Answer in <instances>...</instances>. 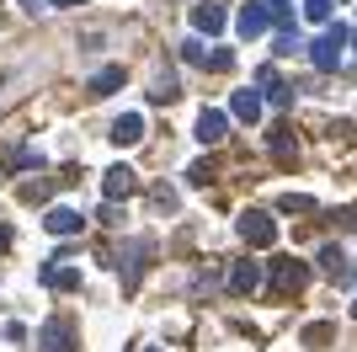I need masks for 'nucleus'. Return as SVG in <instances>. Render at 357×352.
I'll return each instance as SVG.
<instances>
[{"label":"nucleus","mask_w":357,"mask_h":352,"mask_svg":"<svg viewBox=\"0 0 357 352\" xmlns=\"http://www.w3.org/2000/svg\"><path fill=\"white\" fill-rule=\"evenodd\" d=\"M224 133H229V112L203 107V112H197V139H203V145H224Z\"/></svg>","instance_id":"8"},{"label":"nucleus","mask_w":357,"mask_h":352,"mask_svg":"<svg viewBox=\"0 0 357 352\" xmlns=\"http://www.w3.org/2000/svg\"><path fill=\"white\" fill-rule=\"evenodd\" d=\"M6 246H11V230H0V251H6Z\"/></svg>","instance_id":"26"},{"label":"nucleus","mask_w":357,"mask_h":352,"mask_svg":"<svg viewBox=\"0 0 357 352\" xmlns=\"http://www.w3.org/2000/svg\"><path fill=\"white\" fill-rule=\"evenodd\" d=\"M229 117H240V123H261V96H256V91H235V96H229Z\"/></svg>","instance_id":"13"},{"label":"nucleus","mask_w":357,"mask_h":352,"mask_svg":"<svg viewBox=\"0 0 357 352\" xmlns=\"http://www.w3.org/2000/svg\"><path fill=\"white\" fill-rule=\"evenodd\" d=\"M38 283H43V288H59V293H75L80 288V267H70V256H48V262L38 267Z\"/></svg>","instance_id":"3"},{"label":"nucleus","mask_w":357,"mask_h":352,"mask_svg":"<svg viewBox=\"0 0 357 352\" xmlns=\"http://www.w3.org/2000/svg\"><path fill=\"white\" fill-rule=\"evenodd\" d=\"M22 6H27V11L38 16V11H43V6H54V0H22Z\"/></svg>","instance_id":"24"},{"label":"nucleus","mask_w":357,"mask_h":352,"mask_svg":"<svg viewBox=\"0 0 357 352\" xmlns=\"http://www.w3.org/2000/svg\"><path fill=\"white\" fill-rule=\"evenodd\" d=\"M294 48H304V43H298V32H283V38H278V48H272V54H283V59H288V54H294Z\"/></svg>","instance_id":"23"},{"label":"nucleus","mask_w":357,"mask_h":352,"mask_svg":"<svg viewBox=\"0 0 357 352\" xmlns=\"http://www.w3.org/2000/svg\"><path fill=\"white\" fill-rule=\"evenodd\" d=\"M229 288L235 293H256L261 288V262H235L229 267Z\"/></svg>","instance_id":"10"},{"label":"nucleus","mask_w":357,"mask_h":352,"mask_svg":"<svg viewBox=\"0 0 357 352\" xmlns=\"http://www.w3.org/2000/svg\"><path fill=\"white\" fill-rule=\"evenodd\" d=\"M144 352H160V347H144Z\"/></svg>","instance_id":"29"},{"label":"nucleus","mask_w":357,"mask_h":352,"mask_svg":"<svg viewBox=\"0 0 357 352\" xmlns=\"http://www.w3.org/2000/svg\"><path fill=\"white\" fill-rule=\"evenodd\" d=\"M320 267H326V278H336V283H352V278H357V272H352V262H347V256H342L336 246H326V251H320Z\"/></svg>","instance_id":"15"},{"label":"nucleus","mask_w":357,"mask_h":352,"mask_svg":"<svg viewBox=\"0 0 357 352\" xmlns=\"http://www.w3.org/2000/svg\"><path fill=\"white\" fill-rule=\"evenodd\" d=\"M294 155H298V145L288 139V129H272V161H278V166H294Z\"/></svg>","instance_id":"17"},{"label":"nucleus","mask_w":357,"mask_h":352,"mask_svg":"<svg viewBox=\"0 0 357 352\" xmlns=\"http://www.w3.org/2000/svg\"><path fill=\"white\" fill-rule=\"evenodd\" d=\"M352 48H357V32H352Z\"/></svg>","instance_id":"28"},{"label":"nucleus","mask_w":357,"mask_h":352,"mask_svg":"<svg viewBox=\"0 0 357 352\" xmlns=\"http://www.w3.org/2000/svg\"><path fill=\"white\" fill-rule=\"evenodd\" d=\"M347 38H352V32H347L342 22H331V27L310 43V59H314V70H320V75L342 70V48H347Z\"/></svg>","instance_id":"1"},{"label":"nucleus","mask_w":357,"mask_h":352,"mask_svg":"<svg viewBox=\"0 0 357 352\" xmlns=\"http://www.w3.org/2000/svg\"><path fill=\"white\" fill-rule=\"evenodd\" d=\"M134 192H139V171H134V166H112V171H102V198H107V203L134 198Z\"/></svg>","instance_id":"5"},{"label":"nucleus","mask_w":357,"mask_h":352,"mask_svg":"<svg viewBox=\"0 0 357 352\" xmlns=\"http://www.w3.org/2000/svg\"><path fill=\"white\" fill-rule=\"evenodd\" d=\"M192 27H197V32H208V38H213V32H224V6H213V0H197V6H192Z\"/></svg>","instance_id":"11"},{"label":"nucleus","mask_w":357,"mask_h":352,"mask_svg":"<svg viewBox=\"0 0 357 352\" xmlns=\"http://www.w3.org/2000/svg\"><path fill=\"white\" fill-rule=\"evenodd\" d=\"M310 198H304V192H288V198H283V214H310Z\"/></svg>","instance_id":"22"},{"label":"nucleus","mask_w":357,"mask_h":352,"mask_svg":"<svg viewBox=\"0 0 357 352\" xmlns=\"http://www.w3.org/2000/svg\"><path fill=\"white\" fill-rule=\"evenodd\" d=\"M240 240L256 246V251L278 246V219H272L267 208H245V214H240Z\"/></svg>","instance_id":"2"},{"label":"nucleus","mask_w":357,"mask_h":352,"mask_svg":"<svg viewBox=\"0 0 357 352\" xmlns=\"http://www.w3.org/2000/svg\"><path fill=\"white\" fill-rule=\"evenodd\" d=\"M310 283V267L304 262H272V293L283 299V293H298Z\"/></svg>","instance_id":"6"},{"label":"nucleus","mask_w":357,"mask_h":352,"mask_svg":"<svg viewBox=\"0 0 357 352\" xmlns=\"http://www.w3.org/2000/svg\"><path fill=\"white\" fill-rule=\"evenodd\" d=\"M38 352H75V325L64 321V315L43 321L38 325Z\"/></svg>","instance_id":"4"},{"label":"nucleus","mask_w":357,"mask_h":352,"mask_svg":"<svg viewBox=\"0 0 357 352\" xmlns=\"http://www.w3.org/2000/svg\"><path fill=\"white\" fill-rule=\"evenodd\" d=\"M139 139H144V117H139V112H123L118 123H112V145L128 149V145H139Z\"/></svg>","instance_id":"12"},{"label":"nucleus","mask_w":357,"mask_h":352,"mask_svg":"<svg viewBox=\"0 0 357 352\" xmlns=\"http://www.w3.org/2000/svg\"><path fill=\"white\" fill-rule=\"evenodd\" d=\"M208 176H213V166H208V161L187 166V182H192V187H208Z\"/></svg>","instance_id":"21"},{"label":"nucleus","mask_w":357,"mask_h":352,"mask_svg":"<svg viewBox=\"0 0 357 352\" xmlns=\"http://www.w3.org/2000/svg\"><path fill=\"white\" fill-rule=\"evenodd\" d=\"M54 6H86V0H54Z\"/></svg>","instance_id":"27"},{"label":"nucleus","mask_w":357,"mask_h":352,"mask_svg":"<svg viewBox=\"0 0 357 352\" xmlns=\"http://www.w3.org/2000/svg\"><path fill=\"white\" fill-rule=\"evenodd\" d=\"M352 315H357V305H352Z\"/></svg>","instance_id":"30"},{"label":"nucleus","mask_w":357,"mask_h":352,"mask_svg":"<svg viewBox=\"0 0 357 352\" xmlns=\"http://www.w3.org/2000/svg\"><path fill=\"white\" fill-rule=\"evenodd\" d=\"M235 27H240V38H261V32L272 27V6H245V11L235 16Z\"/></svg>","instance_id":"9"},{"label":"nucleus","mask_w":357,"mask_h":352,"mask_svg":"<svg viewBox=\"0 0 357 352\" xmlns=\"http://www.w3.org/2000/svg\"><path fill=\"white\" fill-rule=\"evenodd\" d=\"M267 6H272V16H283V11H288V0H267Z\"/></svg>","instance_id":"25"},{"label":"nucleus","mask_w":357,"mask_h":352,"mask_svg":"<svg viewBox=\"0 0 357 352\" xmlns=\"http://www.w3.org/2000/svg\"><path fill=\"white\" fill-rule=\"evenodd\" d=\"M331 342H336V325H331V321H310V325H304V347L320 352V347H331Z\"/></svg>","instance_id":"16"},{"label":"nucleus","mask_w":357,"mask_h":352,"mask_svg":"<svg viewBox=\"0 0 357 352\" xmlns=\"http://www.w3.org/2000/svg\"><path fill=\"white\" fill-rule=\"evenodd\" d=\"M43 230L48 235H59V240H64V235H80V230H86V214H80V208H48V214H43Z\"/></svg>","instance_id":"7"},{"label":"nucleus","mask_w":357,"mask_h":352,"mask_svg":"<svg viewBox=\"0 0 357 352\" xmlns=\"http://www.w3.org/2000/svg\"><path fill=\"white\" fill-rule=\"evenodd\" d=\"M331 6H336V0H304V16H310V22H331Z\"/></svg>","instance_id":"20"},{"label":"nucleus","mask_w":357,"mask_h":352,"mask_svg":"<svg viewBox=\"0 0 357 352\" xmlns=\"http://www.w3.org/2000/svg\"><path fill=\"white\" fill-rule=\"evenodd\" d=\"M181 59H187V64H208V70H213V54L197 43V38H187V43H181Z\"/></svg>","instance_id":"19"},{"label":"nucleus","mask_w":357,"mask_h":352,"mask_svg":"<svg viewBox=\"0 0 357 352\" xmlns=\"http://www.w3.org/2000/svg\"><path fill=\"white\" fill-rule=\"evenodd\" d=\"M139 256H149V240H134V246H128V267H123V283H128V288L139 283V267H144Z\"/></svg>","instance_id":"18"},{"label":"nucleus","mask_w":357,"mask_h":352,"mask_svg":"<svg viewBox=\"0 0 357 352\" xmlns=\"http://www.w3.org/2000/svg\"><path fill=\"white\" fill-rule=\"evenodd\" d=\"M118 86H123V64H107V70H96V75L86 80V91H91V96H112Z\"/></svg>","instance_id":"14"}]
</instances>
